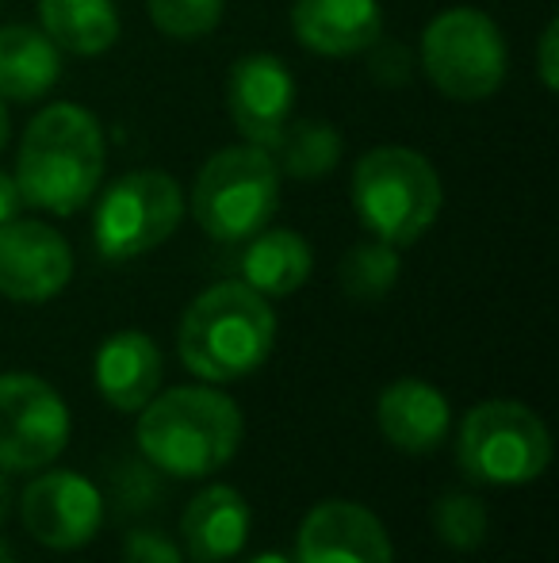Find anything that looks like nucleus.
<instances>
[{"mask_svg": "<svg viewBox=\"0 0 559 563\" xmlns=\"http://www.w3.org/2000/svg\"><path fill=\"white\" fill-rule=\"evenodd\" d=\"M104 131L81 104H51L27 123L15 157L20 200L51 216H74L104 177Z\"/></svg>", "mask_w": 559, "mask_h": 563, "instance_id": "obj_1", "label": "nucleus"}, {"mask_svg": "<svg viewBox=\"0 0 559 563\" xmlns=\"http://www.w3.org/2000/svg\"><path fill=\"white\" fill-rule=\"evenodd\" d=\"M23 526L46 549H85L104 521V503L81 472H46L23 490Z\"/></svg>", "mask_w": 559, "mask_h": 563, "instance_id": "obj_11", "label": "nucleus"}, {"mask_svg": "<svg viewBox=\"0 0 559 563\" xmlns=\"http://www.w3.org/2000/svg\"><path fill=\"white\" fill-rule=\"evenodd\" d=\"M269 154L280 173H288L295 180H314L326 177L342 162V134L326 119H299V123L288 119L280 139L269 146Z\"/></svg>", "mask_w": 559, "mask_h": 563, "instance_id": "obj_21", "label": "nucleus"}, {"mask_svg": "<svg viewBox=\"0 0 559 563\" xmlns=\"http://www.w3.org/2000/svg\"><path fill=\"white\" fill-rule=\"evenodd\" d=\"M62 51L46 38L43 27L8 23L0 27V100L35 104L58 85Z\"/></svg>", "mask_w": 559, "mask_h": 563, "instance_id": "obj_18", "label": "nucleus"}, {"mask_svg": "<svg viewBox=\"0 0 559 563\" xmlns=\"http://www.w3.org/2000/svg\"><path fill=\"white\" fill-rule=\"evenodd\" d=\"M38 23L62 54L97 58L120 38V8L112 0H43Z\"/></svg>", "mask_w": 559, "mask_h": 563, "instance_id": "obj_20", "label": "nucleus"}, {"mask_svg": "<svg viewBox=\"0 0 559 563\" xmlns=\"http://www.w3.org/2000/svg\"><path fill=\"white\" fill-rule=\"evenodd\" d=\"M433 529L452 552H476L487 541V506L468 490H448L433 503Z\"/></svg>", "mask_w": 559, "mask_h": 563, "instance_id": "obj_23", "label": "nucleus"}, {"mask_svg": "<svg viewBox=\"0 0 559 563\" xmlns=\"http://www.w3.org/2000/svg\"><path fill=\"white\" fill-rule=\"evenodd\" d=\"M20 208H23V200H20V188H15V177H8V173L0 169V223L20 216Z\"/></svg>", "mask_w": 559, "mask_h": 563, "instance_id": "obj_28", "label": "nucleus"}, {"mask_svg": "<svg viewBox=\"0 0 559 563\" xmlns=\"http://www.w3.org/2000/svg\"><path fill=\"white\" fill-rule=\"evenodd\" d=\"M277 345V314L249 284L223 280L192 299L180 319V361L203 384H231L269 361Z\"/></svg>", "mask_w": 559, "mask_h": 563, "instance_id": "obj_3", "label": "nucleus"}, {"mask_svg": "<svg viewBox=\"0 0 559 563\" xmlns=\"http://www.w3.org/2000/svg\"><path fill=\"white\" fill-rule=\"evenodd\" d=\"M226 108L238 134L269 150L295 108V81L277 54H242L226 77Z\"/></svg>", "mask_w": 559, "mask_h": 563, "instance_id": "obj_12", "label": "nucleus"}, {"mask_svg": "<svg viewBox=\"0 0 559 563\" xmlns=\"http://www.w3.org/2000/svg\"><path fill=\"white\" fill-rule=\"evenodd\" d=\"M556 43H559V23L548 20L545 31H540V43H537V74L545 81L548 92L559 89V54H556Z\"/></svg>", "mask_w": 559, "mask_h": 563, "instance_id": "obj_27", "label": "nucleus"}, {"mask_svg": "<svg viewBox=\"0 0 559 563\" xmlns=\"http://www.w3.org/2000/svg\"><path fill=\"white\" fill-rule=\"evenodd\" d=\"M280 203V169L254 142L226 146L203 162L192 188V216L215 242H246L269 227Z\"/></svg>", "mask_w": 559, "mask_h": 563, "instance_id": "obj_5", "label": "nucleus"}, {"mask_svg": "<svg viewBox=\"0 0 559 563\" xmlns=\"http://www.w3.org/2000/svg\"><path fill=\"white\" fill-rule=\"evenodd\" d=\"M399 273H403L399 250L380 242V238H372V242H357L345 253L342 268H337V280H342L345 296L357 299V303H380L399 284Z\"/></svg>", "mask_w": 559, "mask_h": 563, "instance_id": "obj_22", "label": "nucleus"}, {"mask_svg": "<svg viewBox=\"0 0 559 563\" xmlns=\"http://www.w3.org/2000/svg\"><path fill=\"white\" fill-rule=\"evenodd\" d=\"M0 563H15V552H12V549H8V544H4V541H0Z\"/></svg>", "mask_w": 559, "mask_h": 563, "instance_id": "obj_32", "label": "nucleus"}, {"mask_svg": "<svg viewBox=\"0 0 559 563\" xmlns=\"http://www.w3.org/2000/svg\"><path fill=\"white\" fill-rule=\"evenodd\" d=\"M8 506H12V487H8V475L0 472V521L8 518Z\"/></svg>", "mask_w": 559, "mask_h": 563, "instance_id": "obj_29", "label": "nucleus"}, {"mask_svg": "<svg viewBox=\"0 0 559 563\" xmlns=\"http://www.w3.org/2000/svg\"><path fill=\"white\" fill-rule=\"evenodd\" d=\"M456 460L468 479L487 487H522L552 464V438L537 410L514 399H491L468 410L456 441Z\"/></svg>", "mask_w": 559, "mask_h": 563, "instance_id": "obj_7", "label": "nucleus"}, {"mask_svg": "<svg viewBox=\"0 0 559 563\" xmlns=\"http://www.w3.org/2000/svg\"><path fill=\"white\" fill-rule=\"evenodd\" d=\"M445 188L429 157L411 146H376L353 169V208L380 242L406 250L437 223Z\"/></svg>", "mask_w": 559, "mask_h": 563, "instance_id": "obj_4", "label": "nucleus"}, {"mask_svg": "<svg viewBox=\"0 0 559 563\" xmlns=\"http://www.w3.org/2000/svg\"><path fill=\"white\" fill-rule=\"evenodd\" d=\"M185 188L161 169H135L104 188L92 216V242L104 261H135L177 234Z\"/></svg>", "mask_w": 559, "mask_h": 563, "instance_id": "obj_8", "label": "nucleus"}, {"mask_svg": "<svg viewBox=\"0 0 559 563\" xmlns=\"http://www.w3.org/2000/svg\"><path fill=\"white\" fill-rule=\"evenodd\" d=\"M69 445V410L46 379L0 376V472H35Z\"/></svg>", "mask_w": 559, "mask_h": 563, "instance_id": "obj_9", "label": "nucleus"}, {"mask_svg": "<svg viewBox=\"0 0 559 563\" xmlns=\"http://www.w3.org/2000/svg\"><path fill=\"white\" fill-rule=\"evenodd\" d=\"M8 134H12V123H8V104L0 100V150L8 146Z\"/></svg>", "mask_w": 559, "mask_h": 563, "instance_id": "obj_30", "label": "nucleus"}, {"mask_svg": "<svg viewBox=\"0 0 559 563\" xmlns=\"http://www.w3.org/2000/svg\"><path fill=\"white\" fill-rule=\"evenodd\" d=\"M372 77L383 85H403L411 81V51H403V46L395 43H383V38H376L372 46Z\"/></svg>", "mask_w": 559, "mask_h": 563, "instance_id": "obj_26", "label": "nucleus"}, {"mask_svg": "<svg viewBox=\"0 0 559 563\" xmlns=\"http://www.w3.org/2000/svg\"><path fill=\"white\" fill-rule=\"evenodd\" d=\"M180 541L195 563H226L249 541V503L234 487L211 483L188 503Z\"/></svg>", "mask_w": 559, "mask_h": 563, "instance_id": "obj_16", "label": "nucleus"}, {"mask_svg": "<svg viewBox=\"0 0 559 563\" xmlns=\"http://www.w3.org/2000/svg\"><path fill=\"white\" fill-rule=\"evenodd\" d=\"M422 69L440 97L456 104H479L506 81V35L479 8H448L425 23Z\"/></svg>", "mask_w": 559, "mask_h": 563, "instance_id": "obj_6", "label": "nucleus"}, {"mask_svg": "<svg viewBox=\"0 0 559 563\" xmlns=\"http://www.w3.org/2000/svg\"><path fill=\"white\" fill-rule=\"evenodd\" d=\"M249 563H291L288 556H280V552H261V556H254Z\"/></svg>", "mask_w": 559, "mask_h": 563, "instance_id": "obj_31", "label": "nucleus"}, {"mask_svg": "<svg viewBox=\"0 0 559 563\" xmlns=\"http://www.w3.org/2000/svg\"><path fill=\"white\" fill-rule=\"evenodd\" d=\"M242 445V410L215 387H172L142 407L138 449L172 479H203L231 464Z\"/></svg>", "mask_w": 559, "mask_h": 563, "instance_id": "obj_2", "label": "nucleus"}, {"mask_svg": "<svg viewBox=\"0 0 559 563\" xmlns=\"http://www.w3.org/2000/svg\"><path fill=\"white\" fill-rule=\"evenodd\" d=\"M376 422H380L383 438L399 452L425 456V452H433L448 438L452 410H448V399L433 384L406 376L383 387L380 407H376Z\"/></svg>", "mask_w": 559, "mask_h": 563, "instance_id": "obj_15", "label": "nucleus"}, {"mask_svg": "<svg viewBox=\"0 0 559 563\" xmlns=\"http://www.w3.org/2000/svg\"><path fill=\"white\" fill-rule=\"evenodd\" d=\"M161 349L142 330H120L97 349V391L115 410H142L161 387Z\"/></svg>", "mask_w": 559, "mask_h": 563, "instance_id": "obj_17", "label": "nucleus"}, {"mask_svg": "<svg viewBox=\"0 0 559 563\" xmlns=\"http://www.w3.org/2000/svg\"><path fill=\"white\" fill-rule=\"evenodd\" d=\"M123 563H185L180 549L154 529H135L123 541Z\"/></svg>", "mask_w": 559, "mask_h": 563, "instance_id": "obj_25", "label": "nucleus"}, {"mask_svg": "<svg viewBox=\"0 0 559 563\" xmlns=\"http://www.w3.org/2000/svg\"><path fill=\"white\" fill-rule=\"evenodd\" d=\"M74 280V253L54 227L38 219L0 223V296L46 303Z\"/></svg>", "mask_w": 559, "mask_h": 563, "instance_id": "obj_10", "label": "nucleus"}, {"mask_svg": "<svg viewBox=\"0 0 559 563\" xmlns=\"http://www.w3.org/2000/svg\"><path fill=\"white\" fill-rule=\"evenodd\" d=\"M246 253H242V284L265 299H283L306 284L314 268V253L303 234L295 230H257L246 238Z\"/></svg>", "mask_w": 559, "mask_h": 563, "instance_id": "obj_19", "label": "nucleus"}, {"mask_svg": "<svg viewBox=\"0 0 559 563\" xmlns=\"http://www.w3.org/2000/svg\"><path fill=\"white\" fill-rule=\"evenodd\" d=\"M291 31L311 54L349 58L383 38V8L380 0H295Z\"/></svg>", "mask_w": 559, "mask_h": 563, "instance_id": "obj_14", "label": "nucleus"}, {"mask_svg": "<svg viewBox=\"0 0 559 563\" xmlns=\"http://www.w3.org/2000/svg\"><path fill=\"white\" fill-rule=\"evenodd\" d=\"M149 23L177 43L203 38L223 23L226 0H146Z\"/></svg>", "mask_w": 559, "mask_h": 563, "instance_id": "obj_24", "label": "nucleus"}, {"mask_svg": "<svg viewBox=\"0 0 559 563\" xmlns=\"http://www.w3.org/2000/svg\"><path fill=\"white\" fill-rule=\"evenodd\" d=\"M291 563H391L388 529L368 506L329 498L303 518Z\"/></svg>", "mask_w": 559, "mask_h": 563, "instance_id": "obj_13", "label": "nucleus"}]
</instances>
